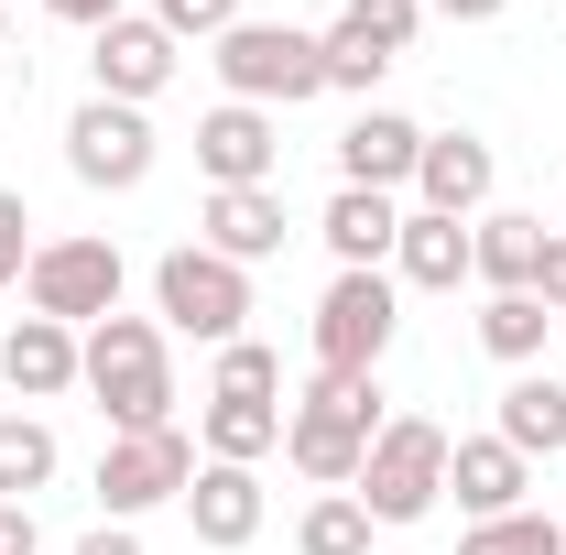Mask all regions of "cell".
Masks as SVG:
<instances>
[{
	"mask_svg": "<svg viewBox=\"0 0 566 555\" xmlns=\"http://www.w3.org/2000/svg\"><path fill=\"white\" fill-rule=\"evenodd\" d=\"M381 370H316L305 381V404H283V458L305 469L316 490H359V458H370V436H381Z\"/></svg>",
	"mask_w": 566,
	"mask_h": 555,
	"instance_id": "6da1fadb",
	"label": "cell"
},
{
	"mask_svg": "<svg viewBox=\"0 0 566 555\" xmlns=\"http://www.w3.org/2000/svg\"><path fill=\"white\" fill-rule=\"evenodd\" d=\"M76 381L98 392L109 436L175 425V359H164V316H98V327L76 338Z\"/></svg>",
	"mask_w": 566,
	"mask_h": 555,
	"instance_id": "7a4b0ae2",
	"label": "cell"
},
{
	"mask_svg": "<svg viewBox=\"0 0 566 555\" xmlns=\"http://www.w3.org/2000/svg\"><path fill=\"white\" fill-rule=\"evenodd\" d=\"M218 87L240 109H305L327 98V33H294V22H229L218 33Z\"/></svg>",
	"mask_w": 566,
	"mask_h": 555,
	"instance_id": "3957f363",
	"label": "cell"
},
{
	"mask_svg": "<svg viewBox=\"0 0 566 555\" xmlns=\"http://www.w3.org/2000/svg\"><path fill=\"white\" fill-rule=\"evenodd\" d=\"M447 425L436 415H392L370 436V458H359V512L370 523H424L436 501H447Z\"/></svg>",
	"mask_w": 566,
	"mask_h": 555,
	"instance_id": "277c9868",
	"label": "cell"
},
{
	"mask_svg": "<svg viewBox=\"0 0 566 555\" xmlns=\"http://www.w3.org/2000/svg\"><path fill=\"white\" fill-rule=\"evenodd\" d=\"M153 316H164L175 338L229 348V338H240V316H251V273H240V262H218L208 240H186V251H164V262H153Z\"/></svg>",
	"mask_w": 566,
	"mask_h": 555,
	"instance_id": "5b68a950",
	"label": "cell"
},
{
	"mask_svg": "<svg viewBox=\"0 0 566 555\" xmlns=\"http://www.w3.org/2000/svg\"><path fill=\"white\" fill-rule=\"evenodd\" d=\"M305 338H316V370H381V348L403 338V283L392 273H338L316 294V316H305Z\"/></svg>",
	"mask_w": 566,
	"mask_h": 555,
	"instance_id": "8992f818",
	"label": "cell"
},
{
	"mask_svg": "<svg viewBox=\"0 0 566 555\" xmlns=\"http://www.w3.org/2000/svg\"><path fill=\"white\" fill-rule=\"evenodd\" d=\"M120 283H132V262L109 240H44L33 273H22V305L55 316V327H98V316H120Z\"/></svg>",
	"mask_w": 566,
	"mask_h": 555,
	"instance_id": "52a82bcc",
	"label": "cell"
},
{
	"mask_svg": "<svg viewBox=\"0 0 566 555\" xmlns=\"http://www.w3.org/2000/svg\"><path fill=\"white\" fill-rule=\"evenodd\" d=\"M186 480H197L186 425H142V436H109V447H98V512H109V523H132L153 501H186Z\"/></svg>",
	"mask_w": 566,
	"mask_h": 555,
	"instance_id": "ba28073f",
	"label": "cell"
},
{
	"mask_svg": "<svg viewBox=\"0 0 566 555\" xmlns=\"http://www.w3.org/2000/svg\"><path fill=\"white\" fill-rule=\"evenodd\" d=\"M153 153H164V142H153V121H142V109L98 98V87L76 98V121H66V175H76V186H98V197H132L142 175H153Z\"/></svg>",
	"mask_w": 566,
	"mask_h": 555,
	"instance_id": "9c48e42d",
	"label": "cell"
},
{
	"mask_svg": "<svg viewBox=\"0 0 566 555\" xmlns=\"http://www.w3.org/2000/svg\"><path fill=\"white\" fill-rule=\"evenodd\" d=\"M87 76H98V98H120V109H153V98L175 87V33H164L153 11H120V22L98 33Z\"/></svg>",
	"mask_w": 566,
	"mask_h": 555,
	"instance_id": "30bf717a",
	"label": "cell"
},
{
	"mask_svg": "<svg viewBox=\"0 0 566 555\" xmlns=\"http://www.w3.org/2000/svg\"><path fill=\"white\" fill-rule=\"evenodd\" d=\"M491 186H501V153L480 132H424V153H415V208L480 218V208H491Z\"/></svg>",
	"mask_w": 566,
	"mask_h": 555,
	"instance_id": "8fae6325",
	"label": "cell"
},
{
	"mask_svg": "<svg viewBox=\"0 0 566 555\" xmlns=\"http://www.w3.org/2000/svg\"><path fill=\"white\" fill-rule=\"evenodd\" d=\"M273 164H283V121L273 109L218 98L208 121H197V175H208V186H273Z\"/></svg>",
	"mask_w": 566,
	"mask_h": 555,
	"instance_id": "7c38bea8",
	"label": "cell"
},
{
	"mask_svg": "<svg viewBox=\"0 0 566 555\" xmlns=\"http://www.w3.org/2000/svg\"><path fill=\"white\" fill-rule=\"evenodd\" d=\"M283 229H294V218H283V186H208V218H197V240H208L218 262H240V273L273 262Z\"/></svg>",
	"mask_w": 566,
	"mask_h": 555,
	"instance_id": "4fadbf2b",
	"label": "cell"
},
{
	"mask_svg": "<svg viewBox=\"0 0 566 555\" xmlns=\"http://www.w3.org/2000/svg\"><path fill=\"white\" fill-rule=\"evenodd\" d=\"M415 153H424V132L403 121V109H359L349 132H338V186L392 197V186H415Z\"/></svg>",
	"mask_w": 566,
	"mask_h": 555,
	"instance_id": "5bb4252c",
	"label": "cell"
},
{
	"mask_svg": "<svg viewBox=\"0 0 566 555\" xmlns=\"http://www.w3.org/2000/svg\"><path fill=\"white\" fill-rule=\"evenodd\" d=\"M186 523H197V545L208 555H240L251 534H262V469H197L186 480Z\"/></svg>",
	"mask_w": 566,
	"mask_h": 555,
	"instance_id": "9a60e30c",
	"label": "cell"
},
{
	"mask_svg": "<svg viewBox=\"0 0 566 555\" xmlns=\"http://www.w3.org/2000/svg\"><path fill=\"white\" fill-rule=\"evenodd\" d=\"M316 240L338 251V273H392L403 208H392V197H370V186H338V197H327V218H316Z\"/></svg>",
	"mask_w": 566,
	"mask_h": 555,
	"instance_id": "2e32d148",
	"label": "cell"
},
{
	"mask_svg": "<svg viewBox=\"0 0 566 555\" xmlns=\"http://www.w3.org/2000/svg\"><path fill=\"white\" fill-rule=\"evenodd\" d=\"M392 283H403V294H458V283H469V218L403 208V240H392Z\"/></svg>",
	"mask_w": 566,
	"mask_h": 555,
	"instance_id": "e0dca14e",
	"label": "cell"
},
{
	"mask_svg": "<svg viewBox=\"0 0 566 555\" xmlns=\"http://www.w3.org/2000/svg\"><path fill=\"white\" fill-rule=\"evenodd\" d=\"M534 262H545V218H523V208H480L469 218V283L534 294Z\"/></svg>",
	"mask_w": 566,
	"mask_h": 555,
	"instance_id": "ac0fdd59",
	"label": "cell"
},
{
	"mask_svg": "<svg viewBox=\"0 0 566 555\" xmlns=\"http://www.w3.org/2000/svg\"><path fill=\"white\" fill-rule=\"evenodd\" d=\"M0 381H11L22 404L76 392V327H55V316H11V338H0Z\"/></svg>",
	"mask_w": 566,
	"mask_h": 555,
	"instance_id": "d6986e66",
	"label": "cell"
},
{
	"mask_svg": "<svg viewBox=\"0 0 566 555\" xmlns=\"http://www.w3.org/2000/svg\"><path fill=\"white\" fill-rule=\"evenodd\" d=\"M447 490H458L480 523H501V512H523V490H534V458H512L501 436H458V447H447Z\"/></svg>",
	"mask_w": 566,
	"mask_h": 555,
	"instance_id": "ffe728a7",
	"label": "cell"
},
{
	"mask_svg": "<svg viewBox=\"0 0 566 555\" xmlns=\"http://www.w3.org/2000/svg\"><path fill=\"white\" fill-rule=\"evenodd\" d=\"M512 458H556L566 447V381L545 370H512V392H501V425H491Z\"/></svg>",
	"mask_w": 566,
	"mask_h": 555,
	"instance_id": "44dd1931",
	"label": "cell"
},
{
	"mask_svg": "<svg viewBox=\"0 0 566 555\" xmlns=\"http://www.w3.org/2000/svg\"><path fill=\"white\" fill-rule=\"evenodd\" d=\"M197 447H208L218 469H262L283 447V404H229V392H208V415H197Z\"/></svg>",
	"mask_w": 566,
	"mask_h": 555,
	"instance_id": "7402d4cb",
	"label": "cell"
},
{
	"mask_svg": "<svg viewBox=\"0 0 566 555\" xmlns=\"http://www.w3.org/2000/svg\"><path fill=\"white\" fill-rule=\"evenodd\" d=\"M545 338H556L545 294H491V305H480V348H491L501 370H534V359H545Z\"/></svg>",
	"mask_w": 566,
	"mask_h": 555,
	"instance_id": "603a6c76",
	"label": "cell"
},
{
	"mask_svg": "<svg viewBox=\"0 0 566 555\" xmlns=\"http://www.w3.org/2000/svg\"><path fill=\"white\" fill-rule=\"evenodd\" d=\"M55 480V425L44 415H0V501H33Z\"/></svg>",
	"mask_w": 566,
	"mask_h": 555,
	"instance_id": "cb8c5ba5",
	"label": "cell"
},
{
	"mask_svg": "<svg viewBox=\"0 0 566 555\" xmlns=\"http://www.w3.org/2000/svg\"><path fill=\"white\" fill-rule=\"evenodd\" d=\"M294 555H370V512H359V490H327V501L294 523Z\"/></svg>",
	"mask_w": 566,
	"mask_h": 555,
	"instance_id": "d4e9b609",
	"label": "cell"
},
{
	"mask_svg": "<svg viewBox=\"0 0 566 555\" xmlns=\"http://www.w3.org/2000/svg\"><path fill=\"white\" fill-rule=\"evenodd\" d=\"M458 555H566V523H545V512H501V523H469Z\"/></svg>",
	"mask_w": 566,
	"mask_h": 555,
	"instance_id": "484cf974",
	"label": "cell"
},
{
	"mask_svg": "<svg viewBox=\"0 0 566 555\" xmlns=\"http://www.w3.org/2000/svg\"><path fill=\"white\" fill-rule=\"evenodd\" d=\"M424 22V0H338V33L349 44H370V55H403Z\"/></svg>",
	"mask_w": 566,
	"mask_h": 555,
	"instance_id": "4316f807",
	"label": "cell"
},
{
	"mask_svg": "<svg viewBox=\"0 0 566 555\" xmlns=\"http://www.w3.org/2000/svg\"><path fill=\"white\" fill-rule=\"evenodd\" d=\"M208 392H229V404H273V392H283V359H273L262 338H229V348H218V381H208Z\"/></svg>",
	"mask_w": 566,
	"mask_h": 555,
	"instance_id": "83f0119b",
	"label": "cell"
},
{
	"mask_svg": "<svg viewBox=\"0 0 566 555\" xmlns=\"http://www.w3.org/2000/svg\"><path fill=\"white\" fill-rule=\"evenodd\" d=\"M153 22H164L175 44H186V33H197V44H218V33L240 22V0H153Z\"/></svg>",
	"mask_w": 566,
	"mask_h": 555,
	"instance_id": "f1b7e54d",
	"label": "cell"
},
{
	"mask_svg": "<svg viewBox=\"0 0 566 555\" xmlns=\"http://www.w3.org/2000/svg\"><path fill=\"white\" fill-rule=\"evenodd\" d=\"M381 66H392V55H370V44H349V33H327V87H338V98H370Z\"/></svg>",
	"mask_w": 566,
	"mask_h": 555,
	"instance_id": "f546056e",
	"label": "cell"
},
{
	"mask_svg": "<svg viewBox=\"0 0 566 555\" xmlns=\"http://www.w3.org/2000/svg\"><path fill=\"white\" fill-rule=\"evenodd\" d=\"M33 251H44V240H33V208L0 186V283H22V273H33Z\"/></svg>",
	"mask_w": 566,
	"mask_h": 555,
	"instance_id": "4dcf8cb0",
	"label": "cell"
},
{
	"mask_svg": "<svg viewBox=\"0 0 566 555\" xmlns=\"http://www.w3.org/2000/svg\"><path fill=\"white\" fill-rule=\"evenodd\" d=\"M534 294H545V316H566V229H545V262H534Z\"/></svg>",
	"mask_w": 566,
	"mask_h": 555,
	"instance_id": "1f68e13d",
	"label": "cell"
},
{
	"mask_svg": "<svg viewBox=\"0 0 566 555\" xmlns=\"http://www.w3.org/2000/svg\"><path fill=\"white\" fill-rule=\"evenodd\" d=\"M44 11H55V22H76V33H109L132 0H44Z\"/></svg>",
	"mask_w": 566,
	"mask_h": 555,
	"instance_id": "d6a6232c",
	"label": "cell"
},
{
	"mask_svg": "<svg viewBox=\"0 0 566 555\" xmlns=\"http://www.w3.org/2000/svg\"><path fill=\"white\" fill-rule=\"evenodd\" d=\"M0 555H33V501H0Z\"/></svg>",
	"mask_w": 566,
	"mask_h": 555,
	"instance_id": "836d02e7",
	"label": "cell"
},
{
	"mask_svg": "<svg viewBox=\"0 0 566 555\" xmlns=\"http://www.w3.org/2000/svg\"><path fill=\"white\" fill-rule=\"evenodd\" d=\"M76 555H142V534H132V523H98V534H87Z\"/></svg>",
	"mask_w": 566,
	"mask_h": 555,
	"instance_id": "e575fe53",
	"label": "cell"
},
{
	"mask_svg": "<svg viewBox=\"0 0 566 555\" xmlns=\"http://www.w3.org/2000/svg\"><path fill=\"white\" fill-rule=\"evenodd\" d=\"M436 11H447V22H501L512 0H436Z\"/></svg>",
	"mask_w": 566,
	"mask_h": 555,
	"instance_id": "d590c367",
	"label": "cell"
},
{
	"mask_svg": "<svg viewBox=\"0 0 566 555\" xmlns=\"http://www.w3.org/2000/svg\"><path fill=\"white\" fill-rule=\"evenodd\" d=\"M0 44H11V11H0Z\"/></svg>",
	"mask_w": 566,
	"mask_h": 555,
	"instance_id": "8d00e7d4",
	"label": "cell"
},
{
	"mask_svg": "<svg viewBox=\"0 0 566 555\" xmlns=\"http://www.w3.org/2000/svg\"><path fill=\"white\" fill-rule=\"evenodd\" d=\"M0 11H11V0H0Z\"/></svg>",
	"mask_w": 566,
	"mask_h": 555,
	"instance_id": "74e56055",
	"label": "cell"
},
{
	"mask_svg": "<svg viewBox=\"0 0 566 555\" xmlns=\"http://www.w3.org/2000/svg\"><path fill=\"white\" fill-rule=\"evenodd\" d=\"M556 229H566V218H556Z\"/></svg>",
	"mask_w": 566,
	"mask_h": 555,
	"instance_id": "f35d334b",
	"label": "cell"
}]
</instances>
